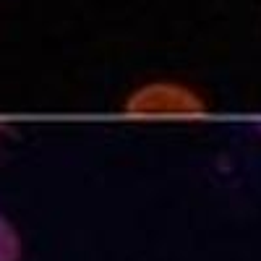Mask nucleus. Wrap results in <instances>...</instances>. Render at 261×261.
<instances>
[{
    "mask_svg": "<svg viewBox=\"0 0 261 261\" xmlns=\"http://www.w3.org/2000/svg\"><path fill=\"white\" fill-rule=\"evenodd\" d=\"M125 113L146 120H199L206 115V102L180 84H146L130 94Z\"/></svg>",
    "mask_w": 261,
    "mask_h": 261,
    "instance_id": "nucleus-1",
    "label": "nucleus"
},
{
    "mask_svg": "<svg viewBox=\"0 0 261 261\" xmlns=\"http://www.w3.org/2000/svg\"><path fill=\"white\" fill-rule=\"evenodd\" d=\"M21 258V241L13 225L0 214V261H18Z\"/></svg>",
    "mask_w": 261,
    "mask_h": 261,
    "instance_id": "nucleus-2",
    "label": "nucleus"
}]
</instances>
